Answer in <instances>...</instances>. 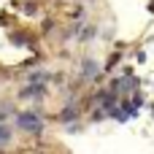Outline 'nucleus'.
I'll list each match as a JSON object with an SVG mask.
<instances>
[{"mask_svg":"<svg viewBox=\"0 0 154 154\" xmlns=\"http://www.w3.org/2000/svg\"><path fill=\"white\" fill-rule=\"evenodd\" d=\"M19 125H22V127H27V130H35V127H38V122H35V116H32V114H22V116H19Z\"/></svg>","mask_w":154,"mask_h":154,"instance_id":"obj_1","label":"nucleus"}]
</instances>
